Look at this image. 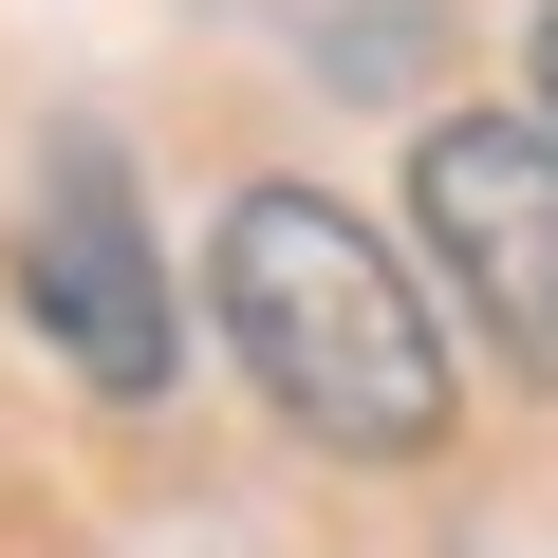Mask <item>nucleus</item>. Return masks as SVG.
Returning <instances> with one entry per match:
<instances>
[{
    "instance_id": "nucleus-3",
    "label": "nucleus",
    "mask_w": 558,
    "mask_h": 558,
    "mask_svg": "<svg viewBox=\"0 0 558 558\" xmlns=\"http://www.w3.org/2000/svg\"><path fill=\"white\" fill-rule=\"evenodd\" d=\"M20 317H38L94 391H168V260H149V205H131L112 131H57V149H38V205H20Z\"/></svg>"
},
{
    "instance_id": "nucleus-1",
    "label": "nucleus",
    "mask_w": 558,
    "mask_h": 558,
    "mask_svg": "<svg viewBox=\"0 0 558 558\" xmlns=\"http://www.w3.org/2000/svg\"><path fill=\"white\" fill-rule=\"evenodd\" d=\"M205 279H223V336H242V373H260L279 428H317V447H354V465L447 447V336H428V299L391 279V242H373L354 205L242 186Z\"/></svg>"
},
{
    "instance_id": "nucleus-4",
    "label": "nucleus",
    "mask_w": 558,
    "mask_h": 558,
    "mask_svg": "<svg viewBox=\"0 0 558 558\" xmlns=\"http://www.w3.org/2000/svg\"><path fill=\"white\" fill-rule=\"evenodd\" d=\"M521 57H539V112H558V0H539V38H521Z\"/></svg>"
},
{
    "instance_id": "nucleus-2",
    "label": "nucleus",
    "mask_w": 558,
    "mask_h": 558,
    "mask_svg": "<svg viewBox=\"0 0 558 558\" xmlns=\"http://www.w3.org/2000/svg\"><path fill=\"white\" fill-rule=\"evenodd\" d=\"M410 205H428V260H447L465 336H502V373L558 391V131L447 112V131L410 149Z\"/></svg>"
}]
</instances>
